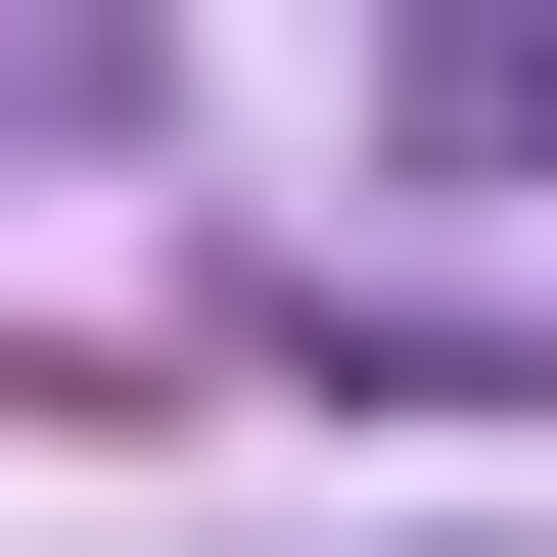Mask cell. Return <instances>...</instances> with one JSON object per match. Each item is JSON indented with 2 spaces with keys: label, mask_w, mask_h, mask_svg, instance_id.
Returning <instances> with one entry per match:
<instances>
[{
  "label": "cell",
  "mask_w": 557,
  "mask_h": 557,
  "mask_svg": "<svg viewBox=\"0 0 557 557\" xmlns=\"http://www.w3.org/2000/svg\"><path fill=\"white\" fill-rule=\"evenodd\" d=\"M418 139H465V186H557V0H418Z\"/></svg>",
  "instance_id": "cell-1"
}]
</instances>
